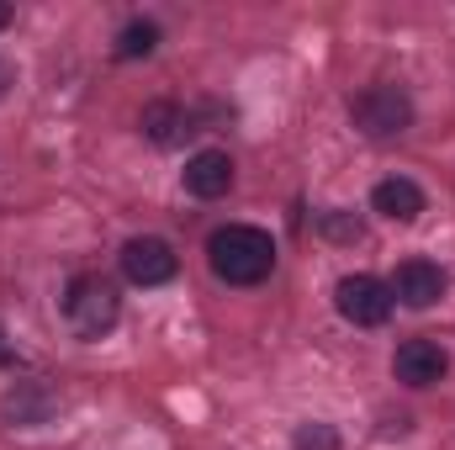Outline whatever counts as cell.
<instances>
[{"label": "cell", "instance_id": "obj_1", "mask_svg": "<svg viewBox=\"0 0 455 450\" xmlns=\"http://www.w3.org/2000/svg\"><path fill=\"white\" fill-rule=\"evenodd\" d=\"M207 265H212V276L228 281V286H259L275 270V244H270L265 228L228 223L207 238Z\"/></svg>", "mask_w": 455, "mask_h": 450}, {"label": "cell", "instance_id": "obj_2", "mask_svg": "<svg viewBox=\"0 0 455 450\" xmlns=\"http://www.w3.org/2000/svg\"><path fill=\"white\" fill-rule=\"evenodd\" d=\"M116 313H122V297H116V286L107 276H75L69 281L64 318H69V329L80 339H101L116 324Z\"/></svg>", "mask_w": 455, "mask_h": 450}, {"label": "cell", "instance_id": "obj_3", "mask_svg": "<svg viewBox=\"0 0 455 450\" xmlns=\"http://www.w3.org/2000/svg\"><path fill=\"white\" fill-rule=\"evenodd\" d=\"M349 117H355V127L365 138H397V133L413 127V101L397 85H371V91H360L349 101Z\"/></svg>", "mask_w": 455, "mask_h": 450}, {"label": "cell", "instance_id": "obj_4", "mask_svg": "<svg viewBox=\"0 0 455 450\" xmlns=\"http://www.w3.org/2000/svg\"><path fill=\"white\" fill-rule=\"evenodd\" d=\"M392 302H397L392 286L376 281V276H344L334 286V308H339L344 324H355V329H381L392 318Z\"/></svg>", "mask_w": 455, "mask_h": 450}, {"label": "cell", "instance_id": "obj_5", "mask_svg": "<svg viewBox=\"0 0 455 450\" xmlns=\"http://www.w3.org/2000/svg\"><path fill=\"white\" fill-rule=\"evenodd\" d=\"M180 270V260H175V249L164 244V238H127L122 244V276L132 281V286H164L170 276Z\"/></svg>", "mask_w": 455, "mask_h": 450}, {"label": "cell", "instance_id": "obj_6", "mask_svg": "<svg viewBox=\"0 0 455 450\" xmlns=\"http://www.w3.org/2000/svg\"><path fill=\"white\" fill-rule=\"evenodd\" d=\"M445 286H451V276L435 260H403L397 276H392V297L408 302V308H435L445 297Z\"/></svg>", "mask_w": 455, "mask_h": 450}, {"label": "cell", "instance_id": "obj_7", "mask_svg": "<svg viewBox=\"0 0 455 450\" xmlns=\"http://www.w3.org/2000/svg\"><path fill=\"white\" fill-rule=\"evenodd\" d=\"M392 371H397V382H408V387H435V382L451 371V355H445V344H435V339H408V344H397Z\"/></svg>", "mask_w": 455, "mask_h": 450}, {"label": "cell", "instance_id": "obj_8", "mask_svg": "<svg viewBox=\"0 0 455 450\" xmlns=\"http://www.w3.org/2000/svg\"><path fill=\"white\" fill-rule=\"evenodd\" d=\"M186 191L202 197V202L228 197V191H233V159H228L223 149H202V154H191V159H186Z\"/></svg>", "mask_w": 455, "mask_h": 450}, {"label": "cell", "instance_id": "obj_9", "mask_svg": "<svg viewBox=\"0 0 455 450\" xmlns=\"http://www.w3.org/2000/svg\"><path fill=\"white\" fill-rule=\"evenodd\" d=\"M371 207H376L381 218H392V223H413V218L424 213V191H419L408 175H387V181H376Z\"/></svg>", "mask_w": 455, "mask_h": 450}, {"label": "cell", "instance_id": "obj_10", "mask_svg": "<svg viewBox=\"0 0 455 450\" xmlns=\"http://www.w3.org/2000/svg\"><path fill=\"white\" fill-rule=\"evenodd\" d=\"M143 133L159 149H170V143H180L191 133V117L180 112V107H170V101H154V107H143Z\"/></svg>", "mask_w": 455, "mask_h": 450}, {"label": "cell", "instance_id": "obj_11", "mask_svg": "<svg viewBox=\"0 0 455 450\" xmlns=\"http://www.w3.org/2000/svg\"><path fill=\"white\" fill-rule=\"evenodd\" d=\"M154 48H159V27H154V21H127L112 43L116 59H148Z\"/></svg>", "mask_w": 455, "mask_h": 450}, {"label": "cell", "instance_id": "obj_12", "mask_svg": "<svg viewBox=\"0 0 455 450\" xmlns=\"http://www.w3.org/2000/svg\"><path fill=\"white\" fill-rule=\"evenodd\" d=\"M291 450H339V430L334 424H302Z\"/></svg>", "mask_w": 455, "mask_h": 450}, {"label": "cell", "instance_id": "obj_13", "mask_svg": "<svg viewBox=\"0 0 455 450\" xmlns=\"http://www.w3.org/2000/svg\"><path fill=\"white\" fill-rule=\"evenodd\" d=\"M323 233H334V238H360V218H349V213H323Z\"/></svg>", "mask_w": 455, "mask_h": 450}, {"label": "cell", "instance_id": "obj_14", "mask_svg": "<svg viewBox=\"0 0 455 450\" xmlns=\"http://www.w3.org/2000/svg\"><path fill=\"white\" fill-rule=\"evenodd\" d=\"M11 85H16V69H11V64L0 59V101H5V91H11Z\"/></svg>", "mask_w": 455, "mask_h": 450}, {"label": "cell", "instance_id": "obj_15", "mask_svg": "<svg viewBox=\"0 0 455 450\" xmlns=\"http://www.w3.org/2000/svg\"><path fill=\"white\" fill-rule=\"evenodd\" d=\"M11 360V339H5V329H0V366Z\"/></svg>", "mask_w": 455, "mask_h": 450}, {"label": "cell", "instance_id": "obj_16", "mask_svg": "<svg viewBox=\"0 0 455 450\" xmlns=\"http://www.w3.org/2000/svg\"><path fill=\"white\" fill-rule=\"evenodd\" d=\"M5 27H11V5L0 0V32H5Z\"/></svg>", "mask_w": 455, "mask_h": 450}]
</instances>
